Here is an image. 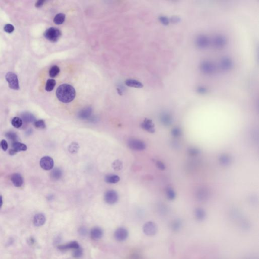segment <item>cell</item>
<instances>
[{
	"label": "cell",
	"mask_w": 259,
	"mask_h": 259,
	"mask_svg": "<svg viewBox=\"0 0 259 259\" xmlns=\"http://www.w3.org/2000/svg\"><path fill=\"white\" fill-rule=\"evenodd\" d=\"M76 95L75 88L70 85H61L57 88L56 96L58 100L63 103H69L75 98Z\"/></svg>",
	"instance_id": "1"
},
{
	"label": "cell",
	"mask_w": 259,
	"mask_h": 259,
	"mask_svg": "<svg viewBox=\"0 0 259 259\" xmlns=\"http://www.w3.org/2000/svg\"><path fill=\"white\" fill-rule=\"evenodd\" d=\"M61 36V32L58 28L50 27L46 30L44 36L49 41L52 42H56L58 41Z\"/></svg>",
	"instance_id": "2"
},
{
	"label": "cell",
	"mask_w": 259,
	"mask_h": 259,
	"mask_svg": "<svg viewBox=\"0 0 259 259\" xmlns=\"http://www.w3.org/2000/svg\"><path fill=\"white\" fill-rule=\"evenodd\" d=\"M128 146L132 150L142 151L145 149L146 145L143 141L137 139H131L128 141Z\"/></svg>",
	"instance_id": "3"
},
{
	"label": "cell",
	"mask_w": 259,
	"mask_h": 259,
	"mask_svg": "<svg viewBox=\"0 0 259 259\" xmlns=\"http://www.w3.org/2000/svg\"><path fill=\"white\" fill-rule=\"evenodd\" d=\"M6 79L9 84V86L11 89L13 90H19V82L17 76L15 73L12 72H8L6 75Z\"/></svg>",
	"instance_id": "4"
},
{
	"label": "cell",
	"mask_w": 259,
	"mask_h": 259,
	"mask_svg": "<svg viewBox=\"0 0 259 259\" xmlns=\"http://www.w3.org/2000/svg\"><path fill=\"white\" fill-rule=\"evenodd\" d=\"M143 230L146 235H155L158 232V227L156 224L153 222L149 221L143 225Z\"/></svg>",
	"instance_id": "5"
},
{
	"label": "cell",
	"mask_w": 259,
	"mask_h": 259,
	"mask_svg": "<svg viewBox=\"0 0 259 259\" xmlns=\"http://www.w3.org/2000/svg\"><path fill=\"white\" fill-rule=\"evenodd\" d=\"M200 69L203 73L211 75L215 72L216 67L213 63L209 61H205L201 63Z\"/></svg>",
	"instance_id": "6"
},
{
	"label": "cell",
	"mask_w": 259,
	"mask_h": 259,
	"mask_svg": "<svg viewBox=\"0 0 259 259\" xmlns=\"http://www.w3.org/2000/svg\"><path fill=\"white\" fill-rule=\"evenodd\" d=\"M104 200L109 205H113L118 200V195L116 191L113 190H108L105 193Z\"/></svg>",
	"instance_id": "7"
},
{
	"label": "cell",
	"mask_w": 259,
	"mask_h": 259,
	"mask_svg": "<svg viewBox=\"0 0 259 259\" xmlns=\"http://www.w3.org/2000/svg\"><path fill=\"white\" fill-rule=\"evenodd\" d=\"M40 165L41 168L45 170H50L53 169L54 167V161L51 157L44 156L41 158Z\"/></svg>",
	"instance_id": "8"
},
{
	"label": "cell",
	"mask_w": 259,
	"mask_h": 259,
	"mask_svg": "<svg viewBox=\"0 0 259 259\" xmlns=\"http://www.w3.org/2000/svg\"><path fill=\"white\" fill-rule=\"evenodd\" d=\"M196 44L197 46L200 48H206L209 45V39L206 35L200 34L197 37L196 39Z\"/></svg>",
	"instance_id": "9"
},
{
	"label": "cell",
	"mask_w": 259,
	"mask_h": 259,
	"mask_svg": "<svg viewBox=\"0 0 259 259\" xmlns=\"http://www.w3.org/2000/svg\"><path fill=\"white\" fill-rule=\"evenodd\" d=\"M114 236L116 240L118 241H123L128 238V231L125 228L120 227L116 230Z\"/></svg>",
	"instance_id": "10"
},
{
	"label": "cell",
	"mask_w": 259,
	"mask_h": 259,
	"mask_svg": "<svg viewBox=\"0 0 259 259\" xmlns=\"http://www.w3.org/2000/svg\"><path fill=\"white\" fill-rule=\"evenodd\" d=\"M141 126L143 129L149 133H153L155 131V125L152 120L150 119H147V118L144 119L143 122H142L141 124Z\"/></svg>",
	"instance_id": "11"
},
{
	"label": "cell",
	"mask_w": 259,
	"mask_h": 259,
	"mask_svg": "<svg viewBox=\"0 0 259 259\" xmlns=\"http://www.w3.org/2000/svg\"><path fill=\"white\" fill-rule=\"evenodd\" d=\"M209 196V191L206 187L200 188L196 192V197L198 201H205L208 199Z\"/></svg>",
	"instance_id": "12"
},
{
	"label": "cell",
	"mask_w": 259,
	"mask_h": 259,
	"mask_svg": "<svg viewBox=\"0 0 259 259\" xmlns=\"http://www.w3.org/2000/svg\"><path fill=\"white\" fill-rule=\"evenodd\" d=\"M227 40L225 37L222 35H218L214 38L213 44L214 47L218 49L223 48L226 44Z\"/></svg>",
	"instance_id": "13"
},
{
	"label": "cell",
	"mask_w": 259,
	"mask_h": 259,
	"mask_svg": "<svg viewBox=\"0 0 259 259\" xmlns=\"http://www.w3.org/2000/svg\"><path fill=\"white\" fill-rule=\"evenodd\" d=\"M92 108L91 107H87L80 110L78 116L79 119L83 120H89L90 118L92 117Z\"/></svg>",
	"instance_id": "14"
},
{
	"label": "cell",
	"mask_w": 259,
	"mask_h": 259,
	"mask_svg": "<svg viewBox=\"0 0 259 259\" xmlns=\"http://www.w3.org/2000/svg\"><path fill=\"white\" fill-rule=\"evenodd\" d=\"M46 217L44 214H36L33 219L34 225L36 227H41L45 223Z\"/></svg>",
	"instance_id": "15"
},
{
	"label": "cell",
	"mask_w": 259,
	"mask_h": 259,
	"mask_svg": "<svg viewBox=\"0 0 259 259\" xmlns=\"http://www.w3.org/2000/svg\"><path fill=\"white\" fill-rule=\"evenodd\" d=\"M218 160L220 165L225 167L230 165L232 161L231 156L226 153H223L220 155L219 157Z\"/></svg>",
	"instance_id": "16"
},
{
	"label": "cell",
	"mask_w": 259,
	"mask_h": 259,
	"mask_svg": "<svg viewBox=\"0 0 259 259\" xmlns=\"http://www.w3.org/2000/svg\"><path fill=\"white\" fill-rule=\"evenodd\" d=\"M160 119L162 125L165 126H170L172 124L173 121L172 116L168 113H162V114H161Z\"/></svg>",
	"instance_id": "17"
},
{
	"label": "cell",
	"mask_w": 259,
	"mask_h": 259,
	"mask_svg": "<svg viewBox=\"0 0 259 259\" xmlns=\"http://www.w3.org/2000/svg\"><path fill=\"white\" fill-rule=\"evenodd\" d=\"M232 61L228 57L222 58L220 63V66L224 71L229 70L232 67Z\"/></svg>",
	"instance_id": "18"
},
{
	"label": "cell",
	"mask_w": 259,
	"mask_h": 259,
	"mask_svg": "<svg viewBox=\"0 0 259 259\" xmlns=\"http://www.w3.org/2000/svg\"><path fill=\"white\" fill-rule=\"evenodd\" d=\"M58 249L61 251H66V250H77L80 248V245L77 241H72L69 242V244L62 245H59L58 247Z\"/></svg>",
	"instance_id": "19"
},
{
	"label": "cell",
	"mask_w": 259,
	"mask_h": 259,
	"mask_svg": "<svg viewBox=\"0 0 259 259\" xmlns=\"http://www.w3.org/2000/svg\"><path fill=\"white\" fill-rule=\"evenodd\" d=\"M11 181L12 182L13 184L16 187H19L22 186L24 182L23 178L21 175L18 173L13 174L11 177Z\"/></svg>",
	"instance_id": "20"
},
{
	"label": "cell",
	"mask_w": 259,
	"mask_h": 259,
	"mask_svg": "<svg viewBox=\"0 0 259 259\" xmlns=\"http://www.w3.org/2000/svg\"><path fill=\"white\" fill-rule=\"evenodd\" d=\"M194 215H195V218L197 221H203L206 218V212L203 208H197L195 209L194 212Z\"/></svg>",
	"instance_id": "21"
},
{
	"label": "cell",
	"mask_w": 259,
	"mask_h": 259,
	"mask_svg": "<svg viewBox=\"0 0 259 259\" xmlns=\"http://www.w3.org/2000/svg\"><path fill=\"white\" fill-rule=\"evenodd\" d=\"M103 234L102 230L99 227H95L91 230V237L94 240H97L101 238L102 237Z\"/></svg>",
	"instance_id": "22"
},
{
	"label": "cell",
	"mask_w": 259,
	"mask_h": 259,
	"mask_svg": "<svg viewBox=\"0 0 259 259\" xmlns=\"http://www.w3.org/2000/svg\"><path fill=\"white\" fill-rule=\"evenodd\" d=\"M63 172L60 168H55L52 171L50 174V176L54 180H58L62 177Z\"/></svg>",
	"instance_id": "23"
},
{
	"label": "cell",
	"mask_w": 259,
	"mask_h": 259,
	"mask_svg": "<svg viewBox=\"0 0 259 259\" xmlns=\"http://www.w3.org/2000/svg\"><path fill=\"white\" fill-rule=\"evenodd\" d=\"M125 84L126 86L130 87L136 88H141L143 87V85L142 83L137 81V80H127L125 82Z\"/></svg>",
	"instance_id": "24"
},
{
	"label": "cell",
	"mask_w": 259,
	"mask_h": 259,
	"mask_svg": "<svg viewBox=\"0 0 259 259\" xmlns=\"http://www.w3.org/2000/svg\"><path fill=\"white\" fill-rule=\"evenodd\" d=\"M182 226V223L181 220L179 219H176L172 222V223H171L170 227L172 231L177 232L181 229Z\"/></svg>",
	"instance_id": "25"
},
{
	"label": "cell",
	"mask_w": 259,
	"mask_h": 259,
	"mask_svg": "<svg viewBox=\"0 0 259 259\" xmlns=\"http://www.w3.org/2000/svg\"><path fill=\"white\" fill-rule=\"evenodd\" d=\"M120 178L119 176L116 175H109L106 176L105 178V181L108 183L116 184L119 182Z\"/></svg>",
	"instance_id": "26"
},
{
	"label": "cell",
	"mask_w": 259,
	"mask_h": 259,
	"mask_svg": "<svg viewBox=\"0 0 259 259\" xmlns=\"http://www.w3.org/2000/svg\"><path fill=\"white\" fill-rule=\"evenodd\" d=\"M165 194L168 199L170 200H173L176 197V193L173 188L171 187L167 188L165 190Z\"/></svg>",
	"instance_id": "27"
},
{
	"label": "cell",
	"mask_w": 259,
	"mask_h": 259,
	"mask_svg": "<svg viewBox=\"0 0 259 259\" xmlns=\"http://www.w3.org/2000/svg\"><path fill=\"white\" fill-rule=\"evenodd\" d=\"M13 149L16 152L21 151H25L27 150V146L24 144L21 143L19 142H15L13 143Z\"/></svg>",
	"instance_id": "28"
},
{
	"label": "cell",
	"mask_w": 259,
	"mask_h": 259,
	"mask_svg": "<svg viewBox=\"0 0 259 259\" xmlns=\"http://www.w3.org/2000/svg\"><path fill=\"white\" fill-rule=\"evenodd\" d=\"M66 15L63 13H59L55 16L54 18V22L57 25H60L64 22Z\"/></svg>",
	"instance_id": "29"
},
{
	"label": "cell",
	"mask_w": 259,
	"mask_h": 259,
	"mask_svg": "<svg viewBox=\"0 0 259 259\" xmlns=\"http://www.w3.org/2000/svg\"><path fill=\"white\" fill-rule=\"evenodd\" d=\"M79 149H80V146H79V145L78 143L72 142L69 146L68 149H69V152L70 153L74 154V153H76L78 152V150H79Z\"/></svg>",
	"instance_id": "30"
},
{
	"label": "cell",
	"mask_w": 259,
	"mask_h": 259,
	"mask_svg": "<svg viewBox=\"0 0 259 259\" xmlns=\"http://www.w3.org/2000/svg\"><path fill=\"white\" fill-rule=\"evenodd\" d=\"M24 121L27 123H33L36 122V119L33 114L30 113H24L22 116Z\"/></svg>",
	"instance_id": "31"
},
{
	"label": "cell",
	"mask_w": 259,
	"mask_h": 259,
	"mask_svg": "<svg viewBox=\"0 0 259 259\" xmlns=\"http://www.w3.org/2000/svg\"><path fill=\"white\" fill-rule=\"evenodd\" d=\"M56 85V81L53 79H49L48 80L46 85V90L48 92H50L53 90Z\"/></svg>",
	"instance_id": "32"
},
{
	"label": "cell",
	"mask_w": 259,
	"mask_h": 259,
	"mask_svg": "<svg viewBox=\"0 0 259 259\" xmlns=\"http://www.w3.org/2000/svg\"><path fill=\"white\" fill-rule=\"evenodd\" d=\"M59 72V67L57 66H53L49 70V75L51 78H55L58 75Z\"/></svg>",
	"instance_id": "33"
},
{
	"label": "cell",
	"mask_w": 259,
	"mask_h": 259,
	"mask_svg": "<svg viewBox=\"0 0 259 259\" xmlns=\"http://www.w3.org/2000/svg\"><path fill=\"white\" fill-rule=\"evenodd\" d=\"M182 133V130L178 126L174 127L171 130V135L174 138L179 137L180 136H181Z\"/></svg>",
	"instance_id": "34"
},
{
	"label": "cell",
	"mask_w": 259,
	"mask_h": 259,
	"mask_svg": "<svg viewBox=\"0 0 259 259\" xmlns=\"http://www.w3.org/2000/svg\"><path fill=\"white\" fill-rule=\"evenodd\" d=\"M12 125L15 128H21L22 125V120L18 117H14L12 120Z\"/></svg>",
	"instance_id": "35"
},
{
	"label": "cell",
	"mask_w": 259,
	"mask_h": 259,
	"mask_svg": "<svg viewBox=\"0 0 259 259\" xmlns=\"http://www.w3.org/2000/svg\"><path fill=\"white\" fill-rule=\"evenodd\" d=\"M188 152L191 156H197V155H199V153H200V150L199 149L193 147H190L188 149Z\"/></svg>",
	"instance_id": "36"
},
{
	"label": "cell",
	"mask_w": 259,
	"mask_h": 259,
	"mask_svg": "<svg viewBox=\"0 0 259 259\" xmlns=\"http://www.w3.org/2000/svg\"><path fill=\"white\" fill-rule=\"evenodd\" d=\"M113 168L114 170L116 171H120L123 168V164L121 161L119 160H116L114 161V162H113L112 165Z\"/></svg>",
	"instance_id": "37"
},
{
	"label": "cell",
	"mask_w": 259,
	"mask_h": 259,
	"mask_svg": "<svg viewBox=\"0 0 259 259\" xmlns=\"http://www.w3.org/2000/svg\"><path fill=\"white\" fill-rule=\"evenodd\" d=\"M6 136L10 140L15 141L17 139V135L13 132H8L6 134Z\"/></svg>",
	"instance_id": "38"
},
{
	"label": "cell",
	"mask_w": 259,
	"mask_h": 259,
	"mask_svg": "<svg viewBox=\"0 0 259 259\" xmlns=\"http://www.w3.org/2000/svg\"><path fill=\"white\" fill-rule=\"evenodd\" d=\"M159 21L161 24L164 25H169L170 22V19H169V18L165 16H161V17H159Z\"/></svg>",
	"instance_id": "39"
},
{
	"label": "cell",
	"mask_w": 259,
	"mask_h": 259,
	"mask_svg": "<svg viewBox=\"0 0 259 259\" xmlns=\"http://www.w3.org/2000/svg\"><path fill=\"white\" fill-rule=\"evenodd\" d=\"M34 126H36V128L44 129L46 128L45 123L42 120H37L34 122Z\"/></svg>",
	"instance_id": "40"
},
{
	"label": "cell",
	"mask_w": 259,
	"mask_h": 259,
	"mask_svg": "<svg viewBox=\"0 0 259 259\" xmlns=\"http://www.w3.org/2000/svg\"><path fill=\"white\" fill-rule=\"evenodd\" d=\"M4 30L6 33L10 34L14 31V27L11 24H7L6 25H5L4 27Z\"/></svg>",
	"instance_id": "41"
},
{
	"label": "cell",
	"mask_w": 259,
	"mask_h": 259,
	"mask_svg": "<svg viewBox=\"0 0 259 259\" xmlns=\"http://www.w3.org/2000/svg\"><path fill=\"white\" fill-rule=\"evenodd\" d=\"M82 254H83V251H82V249H81L80 248L78 249L75 250V251H73V257L78 259V258H80V257H81Z\"/></svg>",
	"instance_id": "42"
},
{
	"label": "cell",
	"mask_w": 259,
	"mask_h": 259,
	"mask_svg": "<svg viewBox=\"0 0 259 259\" xmlns=\"http://www.w3.org/2000/svg\"><path fill=\"white\" fill-rule=\"evenodd\" d=\"M155 165H156V167L158 168V169H159L160 170H165V165L161 161H156V162H155Z\"/></svg>",
	"instance_id": "43"
},
{
	"label": "cell",
	"mask_w": 259,
	"mask_h": 259,
	"mask_svg": "<svg viewBox=\"0 0 259 259\" xmlns=\"http://www.w3.org/2000/svg\"><path fill=\"white\" fill-rule=\"evenodd\" d=\"M0 145H1V146L4 151H6L7 150L8 146V143H7L6 141L5 140H3L1 141Z\"/></svg>",
	"instance_id": "44"
},
{
	"label": "cell",
	"mask_w": 259,
	"mask_h": 259,
	"mask_svg": "<svg viewBox=\"0 0 259 259\" xmlns=\"http://www.w3.org/2000/svg\"><path fill=\"white\" fill-rule=\"evenodd\" d=\"M79 233H80V234L81 235L85 236L86 235L87 233V230L86 229V228L85 227H81V228H80V229H79Z\"/></svg>",
	"instance_id": "45"
},
{
	"label": "cell",
	"mask_w": 259,
	"mask_h": 259,
	"mask_svg": "<svg viewBox=\"0 0 259 259\" xmlns=\"http://www.w3.org/2000/svg\"><path fill=\"white\" fill-rule=\"evenodd\" d=\"M197 91L198 93H200V94H204L206 93L207 92V90L206 88L203 87H200L198 88V89H197Z\"/></svg>",
	"instance_id": "46"
},
{
	"label": "cell",
	"mask_w": 259,
	"mask_h": 259,
	"mask_svg": "<svg viewBox=\"0 0 259 259\" xmlns=\"http://www.w3.org/2000/svg\"><path fill=\"white\" fill-rule=\"evenodd\" d=\"M170 21L173 23H178L180 21V18L177 16H173L170 19Z\"/></svg>",
	"instance_id": "47"
},
{
	"label": "cell",
	"mask_w": 259,
	"mask_h": 259,
	"mask_svg": "<svg viewBox=\"0 0 259 259\" xmlns=\"http://www.w3.org/2000/svg\"><path fill=\"white\" fill-rule=\"evenodd\" d=\"M45 2L44 1H41V0H40V1H38V2H37L36 3V7H38V8H39L40 7L43 6V5L44 4V3Z\"/></svg>",
	"instance_id": "48"
},
{
	"label": "cell",
	"mask_w": 259,
	"mask_h": 259,
	"mask_svg": "<svg viewBox=\"0 0 259 259\" xmlns=\"http://www.w3.org/2000/svg\"><path fill=\"white\" fill-rule=\"evenodd\" d=\"M28 242H29V244H30V245H33V244H34V242H35V240H34V239L33 237H31L29 239V240H28Z\"/></svg>",
	"instance_id": "49"
},
{
	"label": "cell",
	"mask_w": 259,
	"mask_h": 259,
	"mask_svg": "<svg viewBox=\"0 0 259 259\" xmlns=\"http://www.w3.org/2000/svg\"><path fill=\"white\" fill-rule=\"evenodd\" d=\"M17 153L15 151V150L12 149H11V150H10L9 151V153L10 155H15L16 153Z\"/></svg>",
	"instance_id": "50"
},
{
	"label": "cell",
	"mask_w": 259,
	"mask_h": 259,
	"mask_svg": "<svg viewBox=\"0 0 259 259\" xmlns=\"http://www.w3.org/2000/svg\"><path fill=\"white\" fill-rule=\"evenodd\" d=\"M3 205V198L1 195H0V208H1Z\"/></svg>",
	"instance_id": "51"
}]
</instances>
